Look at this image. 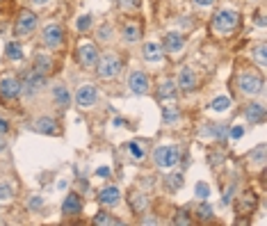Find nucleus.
Wrapping results in <instances>:
<instances>
[{"label": "nucleus", "instance_id": "f257e3e1", "mask_svg": "<svg viewBox=\"0 0 267 226\" xmlns=\"http://www.w3.org/2000/svg\"><path fill=\"white\" fill-rule=\"evenodd\" d=\"M238 25H240V11L229 9V7L219 9L213 16V27L219 34H231L233 30H238Z\"/></svg>", "mask_w": 267, "mask_h": 226}, {"label": "nucleus", "instance_id": "f03ea898", "mask_svg": "<svg viewBox=\"0 0 267 226\" xmlns=\"http://www.w3.org/2000/svg\"><path fill=\"white\" fill-rule=\"evenodd\" d=\"M151 158H153V165L158 169H171L178 160H181V149H178V146H174V144L158 146V149H153Z\"/></svg>", "mask_w": 267, "mask_h": 226}, {"label": "nucleus", "instance_id": "7ed1b4c3", "mask_svg": "<svg viewBox=\"0 0 267 226\" xmlns=\"http://www.w3.org/2000/svg\"><path fill=\"white\" fill-rule=\"evenodd\" d=\"M94 69H96V75L101 80H112V78L119 75V71H121V59H119L114 53L98 55V62Z\"/></svg>", "mask_w": 267, "mask_h": 226}, {"label": "nucleus", "instance_id": "20e7f679", "mask_svg": "<svg viewBox=\"0 0 267 226\" xmlns=\"http://www.w3.org/2000/svg\"><path fill=\"white\" fill-rule=\"evenodd\" d=\"M43 87H46V73H41V71H37V69H30L23 73L21 94H25V96H37Z\"/></svg>", "mask_w": 267, "mask_h": 226}, {"label": "nucleus", "instance_id": "39448f33", "mask_svg": "<svg viewBox=\"0 0 267 226\" xmlns=\"http://www.w3.org/2000/svg\"><path fill=\"white\" fill-rule=\"evenodd\" d=\"M238 87L247 96H256V94H263L265 82H263V75L254 73V71H242L240 78H238Z\"/></svg>", "mask_w": 267, "mask_h": 226}, {"label": "nucleus", "instance_id": "423d86ee", "mask_svg": "<svg viewBox=\"0 0 267 226\" xmlns=\"http://www.w3.org/2000/svg\"><path fill=\"white\" fill-rule=\"evenodd\" d=\"M37 23H39L37 14L25 9V11L18 14V21H16V25H14V32H16V37H30V34L37 30Z\"/></svg>", "mask_w": 267, "mask_h": 226}, {"label": "nucleus", "instance_id": "0eeeda50", "mask_svg": "<svg viewBox=\"0 0 267 226\" xmlns=\"http://www.w3.org/2000/svg\"><path fill=\"white\" fill-rule=\"evenodd\" d=\"M41 41L46 43L48 48H59L62 41H64V30H62V25H57V23H48V25H43Z\"/></svg>", "mask_w": 267, "mask_h": 226}, {"label": "nucleus", "instance_id": "6e6552de", "mask_svg": "<svg viewBox=\"0 0 267 226\" xmlns=\"http://www.w3.org/2000/svg\"><path fill=\"white\" fill-rule=\"evenodd\" d=\"M0 96L5 101H16L21 96V80L14 75H5L0 78Z\"/></svg>", "mask_w": 267, "mask_h": 226}, {"label": "nucleus", "instance_id": "1a4fd4ad", "mask_svg": "<svg viewBox=\"0 0 267 226\" xmlns=\"http://www.w3.org/2000/svg\"><path fill=\"white\" fill-rule=\"evenodd\" d=\"M78 62L82 69H94L98 62V50L94 43H80L78 46Z\"/></svg>", "mask_w": 267, "mask_h": 226}, {"label": "nucleus", "instance_id": "9d476101", "mask_svg": "<svg viewBox=\"0 0 267 226\" xmlns=\"http://www.w3.org/2000/svg\"><path fill=\"white\" fill-rule=\"evenodd\" d=\"M128 87L133 89V94H137V96L149 94V89H151L149 75H146L144 71H133V73H130V78H128Z\"/></svg>", "mask_w": 267, "mask_h": 226}, {"label": "nucleus", "instance_id": "9b49d317", "mask_svg": "<svg viewBox=\"0 0 267 226\" xmlns=\"http://www.w3.org/2000/svg\"><path fill=\"white\" fill-rule=\"evenodd\" d=\"M96 98H98V92L94 85H82L80 89H78V94H75V103H78V108H82V110L91 108V105L96 103Z\"/></svg>", "mask_w": 267, "mask_h": 226}, {"label": "nucleus", "instance_id": "f8f14e48", "mask_svg": "<svg viewBox=\"0 0 267 226\" xmlns=\"http://www.w3.org/2000/svg\"><path fill=\"white\" fill-rule=\"evenodd\" d=\"M30 128L34 130V133H41V135H59V128H57V121L50 117H39L34 119L32 124H30Z\"/></svg>", "mask_w": 267, "mask_h": 226}, {"label": "nucleus", "instance_id": "ddd939ff", "mask_svg": "<svg viewBox=\"0 0 267 226\" xmlns=\"http://www.w3.org/2000/svg\"><path fill=\"white\" fill-rule=\"evenodd\" d=\"M162 48H165L167 53H171V55H178L183 48H185V37H183L181 32H167Z\"/></svg>", "mask_w": 267, "mask_h": 226}, {"label": "nucleus", "instance_id": "4468645a", "mask_svg": "<svg viewBox=\"0 0 267 226\" xmlns=\"http://www.w3.org/2000/svg\"><path fill=\"white\" fill-rule=\"evenodd\" d=\"M176 87H178V89H183V92H192L194 87H197V73H194L190 66H183V69L178 71Z\"/></svg>", "mask_w": 267, "mask_h": 226}, {"label": "nucleus", "instance_id": "2eb2a0df", "mask_svg": "<svg viewBox=\"0 0 267 226\" xmlns=\"http://www.w3.org/2000/svg\"><path fill=\"white\" fill-rule=\"evenodd\" d=\"M62 213H64V215H69V217L80 215V213H82V199H80V194L71 192L69 197L62 201Z\"/></svg>", "mask_w": 267, "mask_h": 226}, {"label": "nucleus", "instance_id": "dca6fc26", "mask_svg": "<svg viewBox=\"0 0 267 226\" xmlns=\"http://www.w3.org/2000/svg\"><path fill=\"white\" fill-rule=\"evenodd\" d=\"M119 199H121V192H119L117 185H107V188H103L101 192H98V201H101L103 206H107V208L117 206Z\"/></svg>", "mask_w": 267, "mask_h": 226}, {"label": "nucleus", "instance_id": "f3484780", "mask_svg": "<svg viewBox=\"0 0 267 226\" xmlns=\"http://www.w3.org/2000/svg\"><path fill=\"white\" fill-rule=\"evenodd\" d=\"M245 117H247V121H249L251 126L263 124V121H265V108H263L261 103H251V105H247Z\"/></svg>", "mask_w": 267, "mask_h": 226}, {"label": "nucleus", "instance_id": "a211bd4d", "mask_svg": "<svg viewBox=\"0 0 267 226\" xmlns=\"http://www.w3.org/2000/svg\"><path fill=\"white\" fill-rule=\"evenodd\" d=\"M53 101L57 103V108L66 110V108L71 105V94H69V89H66L64 85L53 87Z\"/></svg>", "mask_w": 267, "mask_h": 226}, {"label": "nucleus", "instance_id": "6ab92c4d", "mask_svg": "<svg viewBox=\"0 0 267 226\" xmlns=\"http://www.w3.org/2000/svg\"><path fill=\"white\" fill-rule=\"evenodd\" d=\"M142 53H144L146 62H160L162 59V46L160 43H155V41H149V43H144Z\"/></svg>", "mask_w": 267, "mask_h": 226}, {"label": "nucleus", "instance_id": "aec40b11", "mask_svg": "<svg viewBox=\"0 0 267 226\" xmlns=\"http://www.w3.org/2000/svg\"><path fill=\"white\" fill-rule=\"evenodd\" d=\"M139 34H142V27L137 25V23H126L121 30V39L126 43H135L139 41Z\"/></svg>", "mask_w": 267, "mask_h": 226}, {"label": "nucleus", "instance_id": "412c9836", "mask_svg": "<svg viewBox=\"0 0 267 226\" xmlns=\"http://www.w3.org/2000/svg\"><path fill=\"white\" fill-rule=\"evenodd\" d=\"M130 208H133V213L142 215V213L149 208V199H146V194H142V192H133V194H130Z\"/></svg>", "mask_w": 267, "mask_h": 226}, {"label": "nucleus", "instance_id": "4be33fe9", "mask_svg": "<svg viewBox=\"0 0 267 226\" xmlns=\"http://www.w3.org/2000/svg\"><path fill=\"white\" fill-rule=\"evenodd\" d=\"M176 82L174 80H162L160 82V87H158V98L160 101H165V98H174L176 96Z\"/></svg>", "mask_w": 267, "mask_h": 226}, {"label": "nucleus", "instance_id": "5701e85b", "mask_svg": "<svg viewBox=\"0 0 267 226\" xmlns=\"http://www.w3.org/2000/svg\"><path fill=\"white\" fill-rule=\"evenodd\" d=\"M5 55H7V59H11V62H21V59H23V48H21V43L9 41V43L5 46Z\"/></svg>", "mask_w": 267, "mask_h": 226}, {"label": "nucleus", "instance_id": "b1692460", "mask_svg": "<svg viewBox=\"0 0 267 226\" xmlns=\"http://www.w3.org/2000/svg\"><path fill=\"white\" fill-rule=\"evenodd\" d=\"M265 151H267L265 144H258L256 149L249 153V160L254 162V165H258V167H263V165H265Z\"/></svg>", "mask_w": 267, "mask_h": 226}, {"label": "nucleus", "instance_id": "393cba45", "mask_svg": "<svg viewBox=\"0 0 267 226\" xmlns=\"http://www.w3.org/2000/svg\"><path fill=\"white\" fill-rule=\"evenodd\" d=\"M229 108H231L229 96H217L213 103H210V110H213V112H226Z\"/></svg>", "mask_w": 267, "mask_h": 226}, {"label": "nucleus", "instance_id": "a878e982", "mask_svg": "<svg viewBox=\"0 0 267 226\" xmlns=\"http://www.w3.org/2000/svg\"><path fill=\"white\" fill-rule=\"evenodd\" d=\"M197 217L201 222H210V220H213V208H210L206 201H201V204L197 206Z\"/></svg>", "mask_w": 267, "mask_h": 226}, {"label": "nucleus", "instance_id": "bb28decb", "mask_svg": "<svg viewBox=\"0 0 267 226\" xmlns=\"http://www.w3.org/2000/svg\"><path fill=\"white\" fill-rule=\"evenodd\" d=\"M162 119H165V124H174V121H178L181 119V112H178V108H165L162 110Z\"/></svg>", "mask_w": 267, "mask_h": 226}, {"label": "nucleus", "instance_id": "cd10ccee", "mask_svg": "<svg viewBox=\"0 0 267 226\" xmlns=\"http://www.w3.org/2000/svg\"><path fill=\"white\" fill-rule=\"evenodd\" d=\"M265 53H267V46H265V41H263V43H258V48L254 50V57H256V62L263 66V69H265V64H267V57H265Z\"/></svg>", "mask_w": 267, "mask_h": 226}, {"label": "nucleus", "instance_id": "c85d7f7f", "mask_svg": "<svg viewBox=\"0 0 267 226\" xmlns=\"http://www.w3.org/2000/svg\"><path fill=\"white\" fill-rule=\"evenodd\" d=\"M11 194H14V188L7 181H0V201H9Z\"/></svg>", "mask_w": 267, "mask_h": 226}, {"label": "nucleus", "instance_id": "c756f323", "mask_svg": "<svg viewBox=\"0 0 267 226\" xmlns=\"http://www.w3.org/2000/svg\"><path fill=\"white\" fill-rule=\"evenodd\" d=\"M94 224L96 226H110V224H117V220H112V215H107V213H98L94 217Z\"/></svg>", "mask_w": 267, "mask_h": 226}, {"label": "nucleus", "instance_id": "7c9ffc66", "mask_svg": "<svg viewBox=\"0 0 267 226\" xmlns=\"http://www.w3.org/2000/svg\"><path fill=\"white\" fill-rule=\"evenodd\" d=\"M210 135L217 137V140H224V137H229V128H226L224 124H215L213 128H210Z\"/></svg>", "mask_w": 267, "mask_h": 226}, {"label": "nucleus", "instance_id": "2f4dec72", "mask_svg": "<svg viewBox=\"0 0 267 226\" xmlns=\"http://www.w3.org/2000/svg\"><path fill=\"white\" fill-rule=\"evenodd\" d=\"M75 27H78L80 32H87V30L91 27V14H82V16L75 21Z\"/></svg>", "mask_w": 267, "mask_h": 226}, {"label": "nucleus", "instance_id": "473e14b6", "mask_svg": "<svg viewBox=\"0 0 267 226\" xmlns=\"http://www.w3.org/2000/svg\"><path fill=\"white\" fill-rule=\"evenodd\" d=\"M194 194H197V199L206 201V199L210 197V188H208V183H197V188H194Z\"/></svg>", "mask_w": 267, "mask_h": 226}, {"label": "nucleus", "instance_id": "72a5a7b5", "mask_svg": "<svg viewBox=\"0 0 267 226\" xmlns=\"http://www.w3.org/2000/svg\"><path fill=\"white\" fill-rule=\"evenodd\" d=\"M128 151L133 153L135 160H144V149L139 146V142H130V144H128Z\"/></svg>", "mask_w": 267, "mask_h": 226}, {"label": "nucleus", "instance_id": "f704fd0d", "mask_svg": "<svg viewBox=\"0 0 267 226\" xmlns=\"http://www.w3.org/2000/svg\"><path fill=\"white\" fill-rule=\"evenodd\" d=\"M167 181H169V190H181L183 188V174H171Z\"/></svg>", "mask_w": 267, "mask_h": 226}, {"label": "nucleus", "instance_id": "c9c22d12", "mask_svg": "<svg viewBox=\"0 0 267 226\" xmlns=\"http://www.w3.org/2000/svg\"><path fill=\"white\" fill-rule=\"evenodd\" d=\"M119 5L123 7V9H128V11H135L142 7V0H119Z\"/></svg>", "mask_w": 267, "mask_h": 226}, {"label": "nucleus", "instance_id": "e433bc0d", "mask_svg": "<svg viewBox=\"0 0 267 226\" xmlns=\"http://www.w3.org/2000/svg\"><path fill=\"white\" fill-rule=\"evenodd\" d=\"M98 39H101V41H110V39H112V27L110 25L98 27Z\"/></svg>", "mask_w": 267, "mask_h": 226}, {"label": "nucleus", "instance_id": "4c0bfd02", "mask_svg": "<svg viewBox=\"0 0 267 226\" xmlns=\"http://www.w3.org/2000/svg\"><path fill=\"white\" fill-rule=\"evenodd\" d=\"M229 137L231 140H242V137H245V128H242V126H233V128H229Z\"/></svg>", "mask_w": 267, "mask_h": 226}, {"label": "nucleus", "instance_id": "58836bf2", "mask_svg": "<svg viewBox=\"0 0 267 226\" xmlns=\"http://www.w3.org/2000/svg\"><path fill=\"white\" fill-rule=\"evenodd\" d=\"M50 66V59L48 57H37V71H41V73H46Z\"/></svg>", "mask_w": 267, "mask_h": 226}, {"label": "nucleus", "instance_id": "ea45409f", "mask_svg": "<svg viewBox=\"0 0 267 226\" xmlns=\"http://www.w3.org/2000/svg\"><path fill=\"white\" fill-rule=\"evenodd\" d=\"M254 204H256V197H254V194H247L245 204H242V213H245V210H249V208H254Z\"/></svg>", "mask_w": 267, "mask_h": 226}, {"label": "nucleus", "instance_id": "a19ab883", "mask_svg": "<svg viewBox=\"0 0 267 226\" xmlns=\"http://www.w3.org/2000/svg\"><path fill=\"white\" fill-rule=\"evenodd\" d=\"M233 197H235V183H231V185H229V190H226V192H224V204L229 206Z\"/></svg>", "mask_w": 267, "mask_h": 226}, {"label": "nucleus", "instance_id": "79ce46f5", "mask_svg": "<svg viewBox=\"0 0 267 226\" xmlns=\"http://www.w3.org/2000/svg\"><path fill=\"white\" fill-rule=\"evenodd\" d=\"M176 224H190V217H187V210H181V213H178L176 215Z\"/></svg>", "mask_w": 267, "mask_h": 226}, {"label": "nucleus", "instance_id": "37998d69", "mask_svg": "<svg viewBox=\"0 0 267 226\" xmlns=\"http://www.w3.org/2000/svg\"><path fill=\"white\" fill-rule=\"evenodd\" d=\"M96 176L110 178V176H112V169H110V167H98V169H96Z\"/></svg>", "mask_w": 267, "mask_h": 226}, {"label": "nucleus", "instance_id": "c03bdc74", "mask_svg": "<svg viewBox=\"0 0 267 226\" xmlns=\"http://www.w3.org/2000/svg\"><path fill=\"white\" fill-rule=\"evenodd\" d=\"M256 25L258 27H265V14H263V9L256 11Z\"/></svg>", "mask_w": 267, "mask_h": 226}, {"label": "nucleus", "instance_id": "a18cd8bd", "mask_svg": "<svg viewBox=\"0 0 267 226\" xmlns=\"http://www.w3.org/2000/svg\"><path fill=\"white\" fill-rule=\"evenodd\" d=\"M9 133V121L7 119H0V135H5Z\"/></svg>", "mask_w": 267, "mask_h": 226}, {"label": "nucleus", "instance_id": "49530a36", "mask_svg": "<svg viewBox=\"0 0 267 226\" xmlns=\"http://www.w3.org/2000/svg\"><path fill=\"white\" fill-rule=\"evenodd\" d=\"M41 197H32V201H30V208H41Z\"/></svg>", "mask_w": 267, "mask_h": 226}, {"label": "nucleus", "instance_id": "de8ad7c7", "mask_svg": "<svg viewBox=\"0 0 267 226\" xmlns=\"http://www.w3.org/2000/svg\"><path fill=\"white\" fill-rule=\"evenodd\" d=\"M222 153H215V156H210V165H219V162H222Z\"/></svg>", "mask_w": 267, "mask_h": 226}, {"label": "nucleus", "instance_id": "09e8293b", "mask_svg": "<svg viewBox=\"0 0 267 226\" xmlns=\"http://www.w3.org/2000/svg\"><path fill=\"white\" fill-rule=\"evenodd\" d=\"M194 2H197L199 7H210L215 2V0H194Z\"/></svg>", "mask_w": 267, "mask_h": 226}, {"label": "nucleus", "instance_id": "8fccbe9b", "mask_svg": "<svg viewBox=\"0 0 267 226\" xmlns=\"http://www.w3.org/2000/svg\"><path fill=\"white\" fill-rule=\"evenodd\" d=\"M114 126H117V128H121V126H128V124H126V119L117 117V119H114Z\"/></svg>", "mask_w": 267, "mask_h": 226}, {"label": "nucleus", "instance_id": "3c124183", "mask_svg": "<svg viewBox=\"0 0 267 226\" xmlns=\"http://www.w3.org/2000/svg\"><path fill=\"white\" fill-rule=\"evenodd\" d=\"M5 149H7V142L2 140V137H0V153H2V151H5Z\"/></svg>", "mask_w": 267, "mask_h": 226}, {"label": "nucleus", "instance_id": "603ef678", "mask_svg": "<svg viewBox=\"0 0 267 226\" xmlns=\"http://www.w3.org/2000/svg\"><path fill=\"white\" fill-rule=\"evenodd\" d=\"M142 224H158V220H151L149 217V220H142Z\"/></svg>", "mask_w": 267, "mask_h": 226}, {"label": "nucleus", "instance_id": "864d4df0", "mask_svg": "<svg viewBox=\"0 0 267 226\" xmlns=\"http://www.w3.org/2000/svg\"><path fill=\"white\" fill-rule=\"evenodd\" d=\"M34 5H46V2H48V0H32Z\"/></svg>", "mask_w": 267, "mask_h": 226}]
</instances>
